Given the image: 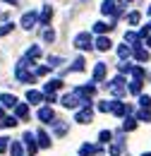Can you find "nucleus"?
Returning <instances> with one entry per match:
<instances>
[{"label":"nucleus","instance_id":"nucleus-25","mask_svg":"<svg viewBox=\"0 0 151 156\" xmlns=\"http://www.w3.org/2000/svg\"><path fill=\"white\" fill-rule=\"evenodd\" d=\"M98 111H101V113L113 111V101H101V103H98Z\"/></svg>","mask_w":151,"mask_h":156},{"label":"nucleus","instance_id":"nucleus-2","mask_svg":"<svg viewBox=\"0 0 151 156\" xmlns=\"http://www.w3.org/2000/svg\"><path fill=\"white\" fill-rule=\"evenodd\" d=\"M108 87H111V91H113L115 96H122V94L127 91V89H125V77H115Z\"/></svg>","mask_w":151,"mask_h":156},{"label":"nucleus","instance_id":"nucleus-15","mask_svg":"<svg viewBox=\"0 0 151 156\" xmlns=\"http://www.w3.org/2000/svg\"><path fill=\"white\" fill-rule=\"evenodd\" d=\"M134 58L139 60V62H146V60H149V51L142 48V46H134Z\"/></svg>","mask_w":151,"mask_h":156},{"label":"nucleus","instance_id":"nucleus-11","mask_svg":"<svg viewBox=\"0 0 151 156\" xmlns=\"http://www.w3.org/2000/svg\"><path fill=\"white\" fill-rule=\"evenodd\" d=\"M60 87H62V82H60V79H51V82L43 87V94H46V96H48V94H55Z\"/></svg>","mask_w":151,"mask_h":156},{"label":"nucleus","instance_id":"nucleus-4","mask_svg":"<svg viewBox=\"0 0 151 156\" xmlns=\"http://www.w3.org/2000/svg\"><path fill=\"white\" fill-rule=\"evenodd\" d=\"M24 144H26V149H29V154L34 156L38 149V142H36V135H31V132H24Z\"/></svg>","mask_w":151,"mask_h":156},{"label":"nucleus","instance_id":"nucleus-41","mask_svg":"<svg viewBox=\"0 0 151 156\" xmlns=\"http://www.w3.org/2000/svg\"><path fill=\"white\" fill-rule=\"evenodd\" d=\"M146 43H149V46H151V36H149V39H146Z\"/></svg>","mask_w":151,"mask_h":156},{"label":"nucleus","instance_id":"nucleus-24","mask_svg":"<svg viewBox=\"0 0 151 156\" xmlns=\"http://www.w3.org/2000/svg\"><path fill=\"white\" fill-rule=\"evenodd\" d=\"M111 139H113V132H111V130H103V132L98 135V142H103V144H108Z\"/></svg>","mask_w":151,"mask_h":156},{"label":"nucleus","instance_id":"nucleus-44","mask_svg":"<svg viewBox=\"0 0 151 156\" xmlns=\"http://www.w3.org/2000/svg\"><path fill=\"white\" fill-rule=\"evenodd\" d=\"M149 15H151V5H149Z\"/></svg>","mask_w":151,"mask_h":156},{"label":"nucleus","instance_id":"nucleus-13","mask_svg":"<svg viewBox=\"0 0 151 156\" xmlns=\"http://www.w3.org/2000/svg\"><path fill=\"white\" fill-rule=\"evenodd\" d=\"M111 46H113V43H111L108 36H98V39H96V48H98V51H103V53H106V51H111Z\"/></svg>","mask_w":151,"mask_h":156},{"label":"nucleus","instance_id":"nucleus-27","mask_svg":"<svg viewBox=\"0 0 151 156\" xmlns=\"http://www.w3.org/2000/svg\"><path fill=\"white\" fill-rule=\"evenodd\" d=\"M139 20H142V15H139V12H130V15H127V22H130L132 27H137V24H139Z\"/></svg>","mask_w":151,"mask_h":156},{"label":"nucleus","instance_id":"nucleus-16","mask_svg":"<svg viewBox=\"0 0 151 156\" xmlns=\"http://www.w3.org/2000/svg\"><path fill=\"white\" fill-rule=\"evenodd\" d=\"M79 154H82V156H89V154H101V149H98V147H91V144H82Z\"/></svg>","mask_w":151,"mask_h":156},{"label":"nucleus","instance_id":"nucleus-17","mask_svg":"<svg viewBox=\"0 0 151 156\" xmlns=\"http://www.w3.org/2000/svg\"><path fill=\"white\" fill-rule=\"evenodd\" d=\"M111 29H113V24H106V22H96L94 24L96 34H106V31H111Z\"/></svg>","mask_w":151,"mask_h":156},{"label":"nucleus","instance_id":"nucleus-20","mask_svg":"<svg viewBox=\"0 0 151 156\" xmlns=\"http://www.w3.org/2000/svg\"><path fill=\"white\" fill-rule=\"evenodd\" d=\"M130 94H142V79H132L130 82Z\"/></svg>","mask_w":151,"mask_h":156},{"label":"nucleus","instance_id":"nucleus-23","mask_svg":"<svg viewBox=\"0 0 151 156\" xmlns=\"http://www.w3.org/2000/svg\"><path fill=\"white\" fill-rule=\"evenodd\" d=\"M137 127V118H125V122H122V130H134Z\"/></svg>","mask_w":151,"mask_h":156},{"label":"nucleus","instance_id":"nucleus-14","mask_svg":"<svg viewBox=\"0 0 151 156\" xmlns=\"http://www.w3.org/2000/svg\"><path fill=\"white\" fill-rule=\"evenodd\" d=\"M36 142H38V147H43V149L51 147V137L46 135V130H38L36 132Z\"/></svg>","mask_w":151,"mask_h":156},{"label":"nucleus","instance_id":"nucleus-30","mask_svg":"<svg viewBox=\"0 0 151 156\" xmlns=\"http://www.w3.org/2000/svg\"><path fill=\"white\" fill-rule=\"evenodd\" d=\"M137 120H142V122H151V111H139Z\"/></svg>","mask_w":151,"mask_h":156},{"label":"nucleus","instance_id":"nucleus-22","mask_svg":"<svg viewBox=\"0 0 151 156\" xmlns=\"http://www.w3.org/2000/svg\"><path fill=\"white\" fill-rule=\"evenodd\" d=\"M130 53H134V48H130V46H120L118 48V55L125 60V58H130Z\"/></svg>","mask_w":151,"mask_h":156},{"label":"nucleus","instance_id":"nucleus-10","mask_svg":"<svg viewBox=\"0 0 151 156\" xmlns=\"http://www.w3.org/2000/svg\"><path fill=\"white\" fill-rule=\"evenodd\" d=\"M106 79V62H96L94 67V82H103Z\"/></svg>","mask_w":151,"mask_h":156},{"label":"nucleus","instance_id":"nucleus-29","mask_svg":"<svg viewBox=\"0 0 151 156\" xmlns=\"http://www.w3.org/2000/svg\"><path fill=\"white\" fill-rule=\"evenodd\" d=\"M43 41H46V43H53V41H55V31H53V29H46V31H43Z\"/></svg>","mask_w":151,"mask_h":156},{"label":"nucleus","instance_id":"nucleus-38","mask_svg":"<svg viewBox=\"0 0 151 156\" xmlns=\"http://www.w3.org/2000/svg\"><path fill=\"white\" fill-rule=\"evenodd\" d=\"M65 132H67V125H62V122L55 125V135H65Z\"/></svg>","mask_w":151,"mask_h":156},{"label":"nucleus","instance_id":"nucleus-19","mask_svg":"<svg viewBox=\"0 0 151 156\" xmlns=\"http://www.w3.org/2000/svg\"><path fill=\"white\" fill-rule=\"evenodd\" d=\"M29 115V106L26 103H19L17 108H15V118H26Z\"/></svg>","mask_w":151,"mask_h":156},{"label":"nucleus","instance_id":"nucleus-7","mask_svg":"<svg viewBox=\"0 0 151 156\" xmlns=\"http://www.w3.org/2000/svg\"><path fill=\"white\" fill-rule=\"evenodd\" d=\"M36 22H38L36 12H24V15H22V22H19V24H22L24 29H31V27H34Z\"/></svg>","mask_w":151,"mask_h":156},{"label":"nucleus","instance_id":"nucleus-1","mask_svg":"<svg viewBox=\"0 0 151 156\" xmlns=\"http://www.w3.org/2000/svg\"><path fill=\"white\" fill-rule=\"evenodd\" d=\"M75 46L79 48V51H89V48H94L96 43H94V39H91L89 31H82V34H77V36H75Z\"/></svg>","mask_w":151,"mask_h":156},{"label":"nucleus","instance_id":"nucleus-21","mask_svg":"<svg viewBox=\"0 0 151 156\" xmlns=\"http://www.w3.org/2000/svg\"><path fill=\"white\" fill-rule=\"evenodd\" d=\"M38 55H41V48H38V46H31V48L26 51V58L31 60V62H34V60H36Z\"/></svg>","mask_w":151,"mask_h":156},{"label":"nucleus","instance_id":"nucleus-45","mask_svg":"<svg viewBox=\"0 0 151 156\" xmlns=\"http://www.w3.org/2000/svg\"><path fill=\"white\" fill-rule=\"evenodd\" d=\"M127 2H130V0H127Z\"/></svg>","mask_w":151,"mask_h":156},{"label":"nucleus","instance_id":"nucleus-18","mask_svg":"<svg viewBox=\"0 0 151 156\" xmlns=\"http://www.w3.org/2000/svg\"><path fill=\"white\" fill-rule=\"evenodd\" d=\"M51 17H53V10H51V7H43V12H41V17H38V22H41V24L46 27V24L51 22Z\"/></svg>","mask_w":151,"mask_h":156},{"label":"nucleus","instance_id":"nucleus-33","mask_svg":"<svg viewBox=\"0 0 151 156\" xmlns=\"http://www.w3.org/2000/svg\"><path fill=\"white\" fill-rule=\"evenodd\" d=\"M72 70H75V72H82V70H84V58H77L75 65H72Z\"/></svg>","mask_w":151,"mask_h":156},{"label":"nucleus","instance_id":"nucleus-34","mask_svg":"<svg viewBox=\"0 0 151 156\" xmlns=\"http://www.w3.org/2000/svg\"><path fill=\"white\" fill-rule=\"evenodd\" d=\"M118 70H120V72H122V75H125V72H132V65H127V62H125V60H122V62H120V65H118Z\"/></svg>","mask_w":151,"mask_h":156},{"label":"nucleus","instance_id":"nucleus-9","mask_svg":"<svg viewBox=\"0 0 151 156\" xmlns=\"http://www.w3.org/2000/svg\"><path fill=\"white\" fill-rule=\"evenodd\" d=\"M43 98H46V94H41L36 89H29V91H26V101H29V103H43Z\"/></svg>","mask_w":151,"mask_h":156},{"label":"nucleus","instance_id":"nucleus-5","mask_svg":"<svg viewBox=\"0 0 151 156\" xmlns=\"http://www.w3.org/2000/svg\"><path fill=\"white\" fill-rule=\"evenodd\" d=\"M111 113H115V115H130L132 108H130L127 103H122V101H113V111H111Z\"/></svg>","mask_w":151,"mask_h":156},{"label":"nucleus","instance_id":"nucleus-35","mask_svg":"<svg viewBox=\"0 0 151 156\" xmlns=\"http://www.w3.org/2000/svg\"><path fill=\"white\" fill-rule=\"evenodd\" d=\"M5 149H10V139L7 137H0V151H5Z\"/></svg>","mask_w":151,"mask_h":156},{"label":"nucleus","instance_id":"nucleus-43","mask_svg":"<svg viewBox=\"0 0 151 156\" xmlns=\"http://www.w3.org/2000/svg\"><path fill=\"white\" fill-rule=\"evenodd\" d=\"M0 118H2V108H0Z\"/></svg>","mask_w":151,"mask_h":156},{"label":"nucleus","instance_id":"nucleus-40","mask_svg":"<svg viewBox=\"0 0 151 156\" xmlns=\"http://www.w3.org/2000/svg\"><path fill=\"white\" fill-rule=\"evenodd\" d=\"M7 2H10V5H15V2H17V0H7Z\"/></svg>","mask_w":151,"mask_h":156},{"label":"nucleus","instance_id":"nucleus-37","mask_svg":"<svg viewBox=\"0 0 151 156\" xmlns=\"http://www.w3.org/2000/svg\"><path fill=\"white\" fill-rule=\"evenodd\" d=\"M120 151H122L120 144H113V147H111V156H120Z\"/></svg>","mask_w":151,"mask_h":156},{"label":"nucleus","instance_id":"nucleus-28","mask_svg":"<svg viewBox=\"0 0 151 156\" xmlns=\"http://www.w3.org/2000/svg\"><path fill=\"white\" fill-rule=\"evenodd\" d=\"M10 156H22V144H19V142H12V147H10Z\"/></svg>","mask_w":151,"mask_h":156},{"label":"nucleus","instance_id":"nucleus-6","mask_svg":"<svg viewBox=\"0 0 151 156\" xmlns=\"http://www.w3.org/2000/svg\"><path fill=\"white\" fill-rule=\"evenodd\" d=\"M101 12H103V15H113V17H120V10L115 7L113 0H103V5H101Z\"/></svg>","mask_w":151,"mask_h":156},{"label":"nucleus","instance_id":"nucleus-39","mask_svg":"<svg viewBox=\"0 0 151 156\" xmlns=\"http://www.w3.org/2000/svg\"><path fill=\"white\" fill-rule=\"evenodd\" d=\"M48 70H51V67H46V65H43V67H38V70H36V75H46Z\"/></svg>","mask_w":151,"mask_h":156},{"label":"nucleus","instance_id":"nucleus-12","mask_svg":"<svg viewBox=\"0 0 151 156\" xmlns=\"http://www.w3.org/2000/svg\"><path fill=\"white\" fill-rule=\"evenodd\" d=\"M53 118H55V113H53V108H48V106L38 111V120H41V122H51Z\"/></svg>","mask_w":151,"mask_h":156},{"label":"nucleus","instance_id":"nucleus-36","mask_svg":"<svg viewBox=\"0 0 151 156\" xmlns=\"http://www.w3.org/2000/svg\"><path fill=\"white\" fill-rule=\"evenodd\" d=\"M12 31V24H2L0 27V36H5V34H10Z\"/></svg>","mask_w":151,"mask_h":156},{"label":"nucleus","instance_id":"nucleus-8","mask_svg":"<svg viewBox=\"0 0 151 156\" xmlns=\"http://www.w3.org/2000/svg\"><path fill=\"white\" fill-rule=\"evenodd\" d=\"M0 103H2L5 108H17L19 106L17 96H12V94H0Z\"/></svg>","mask_w":151,"mask_h":156},{"label":"nucleus","instance_id":"nucleus-26","mask_svg":"<svg viewBox=\"0 0 151 156\" xmlns=\"http://www.w3.org/2000/svg\"><path fill=\"white\" fill-rule=\"evenodd\" d=\"M139 106H142V111H149L151 108V96H139Z\"/></svg>","mask_w":151,"mask_h":156},{"label":"nucleus","instance_id":"nucleus-3","mask_svg":"<svg viewBox=\"0 0 151 156\" xmlns=\"http://www.w3.org/2000/svg\"><path fill=\"white\" fill-rule=\"evenodd\" d=\"M91 118H94V111H91V106H89V108H82V111H77L75 122H82V125H86V122H91Z\"/></svg>","mask_w":151,"mask_h":156},{"label":"nucleus","instance_id":"nucleus-42","mask_svg":"<svg viewBox=\"0 0 151 156\" xmlns=\"http://www.w3.org/2000/svg\"><path fill=\"white\" fill-rule=\"evenodd\" d=\"M142 156H151V151H146V154H142Z\"/></svg>","mask_w":151,"mask_h":156},{"label":"nucleus","instance_id":"nucleus-31","mask_svg":"<svg viewBox=\"0 0 151 156\" xmlns=\"http://www.w3.org/2000/svg\"><path fill=\"white\" fill-rule=\"evenodd\" d=\"M132 75H134V79H144V77H146L144 67H132Z\"/></svg>","mask_w":151,"mask_h":156},{"label":"nucleus","instance_id":"nucleus-32","mask_svg":"<svg viewBox=\"0 0 151 156\" xmlns=\"http://www.w3.org/2000/svg\"><path fill=\"white\" fill-rule=\"evenodd\" d=\"M0 125H5V127H15V125H17V118H15V115H12V118H2Z\"/></svg>","mask_w":151,"mask_h":156}]
</instances>
